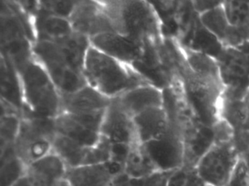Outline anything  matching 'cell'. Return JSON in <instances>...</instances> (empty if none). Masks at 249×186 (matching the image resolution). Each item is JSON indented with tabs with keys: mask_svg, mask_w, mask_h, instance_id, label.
Instances as JSON below:
<instances>
[{
	"mask_svg": "<svg viewBox=\"0 0 249 186\" xmlns=\"http://www.w3.org/2000/svg\"><path fill=\"white\" fill-rule=\"evenodd\" d=\"M75 33L89 38L107 33H115L100 1H77L69 18Z\"/></svg>",
	"mask_w": 249,
	"mask_h": 186,
	"instance_id": "obj_10",
	"label": "cell"
},
{
	"mask_svg": "<svg viewBox=\"0 0 249 186\" xmlns=\"http://www.w3.org/2000/svg\"><path fill=\"white\" fill-rule=\"evenodd\" d=\"M240 158V152L234 137L215 144L201 158L195 168L206 186H225Z\"/></svg>",
	"mask_w": 249,
	"mask_h": 186,
	"instance_id": "obj_7",
	"label": "cell"
},
{
	"mask_svg": "<svg viewBox=\"0 0 249 186\" xmlns=\"http://www.w3.org/2000/svg\"><path fill=\"white\" fill-rule=\"evenodd\" d=\"M225 186H249V167L241 155L231 178Z\"/></svg>",
	"mask_w": 249,
	"mask_h": 186,
	"instance_id": "obj_33",
	"label": "cell"
},
{
	"mask_svg": "<svg viewBox=\"0 0 249 186\" xmlns=\"http://www.w3.org/2000/svg\"><path fill=\"white\" fill-rule=\"evenodd\" d=\"M199 18L202 24L215 36L224 46V41L231 28V24L229 22L224 10V2L220 6L199 15Z\"/></svg>",
	"mask_w": 249,
	"mask_h": 186,
	"instance_id": "obj_28",
	"label": "cell"
},
{
	"mask_svg": "<svg viewBox=\"0 0 249 186\" xmlns=\"http://www.w3.org/2000/svg\"><path fill=\"white\" fill-rule=\"evenodd\" d=\"M27 166L17 156L14 145L1 148V186H12L27 174Z\"/></svg>",
	"mask_w": 249,
	"mask_h": 186,
	"instance_id": "obj_25",
	"label": "cell"
},
{
	"mask_svg": "<svg viewBox=\"0 0 249 186\" xmlns=\"http://www.w3.org/2000/svg\"><path fill=\"white\" fill-rule=\"evenodd\" d=\"M112 143L102 136L96 145L89 147L84 166L103 164L110 160Z\"/></svg>",
	"mask_w": 249,
	"mask_h": 186,
	"instance_id": "obj_31",
	"label": "cell"
},
{
	"mask_svg": "<svg viewBox=\"0 0 249 186\" xmlns=\"http://www.w3.org/2000/svg\"></svg>",
	"mask_w": 249,
	"mask_h": 186,
	"instance_id": "obj_39",
	"label": "cell"
},
{
	"mask_svg": "<svg viewBox=\"0 0 249 186\" xmlns=\"http://www.w3.org/2000/svg\"><path fill=\"white\" fill-rule=\"evenodd\" d=\"M33 56L46 69L60 94H70L88 85L84 75L71 68L59 43L36 41Z\"/></svg>",
	"mask_w": 249,
	"mask_h": 186,
	"instance_id": "obj_5",
	"label": "cell"
},
{
	"mask_svg": "<svg viewBox=\"0 0 249 186\" xmlns=\"http://www.w3.org/2000/svg\"><path fill=\"white\" fill-rule=\"evenodd\" d=\"M21 116L18 115L1 116L0 139L1 148L14 145L19 132Z\"/></svg>",
	"mask_w": 249,
	"mask_h": 186,
	"instance_id": "obj_30",
	"label": "cell"
},
{
	"mask_svg": "<svg viewBox=\"0 0 249 186\" xmlns=\"http://www.w3.org/2000/svg\"><path fill=\"white\" fill-rule=\"evenodd\" d=\"M235 137L232 128L220 120L215 126H208L195 118L185 123L183 127V165L195 168L202 156L217 142Z\"/></svg>",
	"mask_w": 249,
	"mask_h": 186,
	"instance_id": "obj_6",
	"label": "cell"
},
{
	"mask_svg": "<svg viewBox=\"0 0 249 186\" xmlns=\"http://www.w3.org/2000/svg\"><path fill=\"white\" fill-rule=\"evenodd\" d=\"M12 186H37L34 180L26 174L24 177L18 180L17 183H14Z\"/></svg>",
	"mask_w": 249,
	"mask_h": 186,
	"instance_id": "obj_36",
	"label": "cell"
},
{
	"mask_svg": "<svg viewBox=\"0 0 249 186\" xmlns=\"http://www.w3.org/2000/svg\"><path fill=\"white\" fill-rule=\"evenodd\" d=\"M91 46L105 54L132 66L143 56L145 43L117 33H107L90 38Z\"/></svg>",
	"mask_w": 249,
	"mask_h": 186,
	"instance_id": "obj_11",
	"label": "cell"
},
{
	"mask_svg": "<svg viewBox=\"0 0 249 186\" xmlns=\"http://www.w3.org/2000/svg\"><path fill=\"white\" fill-rule=\"evenodd\" d=\"M52 186H72L71 185V183L68 181V180L64 178L62 179V180H59V181L56 182Z\"/></svg>",
	"mask_w": 249,
	"mask_h": 186,
	"instance_id": "obj_38",
	"label": "cell"
},
{
	"mask_svg": "<svg viewBox=\"0 0 249 186\" xmlns=\"http://www.w3.org/2000/svg\"><path fill=\"white\" fill-rule=\"evenodd\" d=\"M196 168L182 166L171 171L166 180V186H205Z\"/></svg>",
	"mask_w": 249,
	"mask_h": 186,
	"instance_id": "obj_29",
	"label": "cell"
},
{
	"mask_svg": "<svg viewBox=\"0 0 249 186\" xmlns=\"http://www.w3.org/2000/svg\"><path fill=\"white\" fill-rule=\"evenodd\" d=\"M178 45L189 69L196 76L204 81L223 85L218 63L215 59L183 47L179 43Z\"/></svg>",
	"mask_w": 249,
	"mask_h": 186,
	"instance_id": "obj_21",
	"label": "cell"
},
{
	"mask_svg": "<svg viewBox=\"0 0 249 186\" xmlns=\"http://www.w3.org/2000/svg\"><path fill=\"white\" fill-rule=\"evenodd\" d=\"M112 100L88 84L74 92L61 94V113L103 111L110 106Z\"/></svg>",
	"mask_w": 249,
	"mask_h": 186,
	"instance_id": "obj_14",
	"label": "cell"
},
{
	"mask_svg": "<svg viewBox=\"0 0 249 186\" xmlns=\"http://www.w3.org/2000/svg\"><path fill=\"white\" fill-rule=\"evenodd\" d=\"M1 100L15 106L22 113V89L19 72L2 54H1Z\"/></svg>",
	"mask_w": 249,
	"mask_h": 186,
	"instance_id": "obj_20",
	"label": "cell"
},
{
	"mask_svg": "<svg viewBox=\"0 0 249 186\" xmlns=\"http://www.w3.org/2000/svg\"></svg>",
	"mask_w": 249,
	"mask_h": 186,
	"instance_id": "obj_40",
	"label": "cell"
},
{
	"mask_svg": "<svg viewBox=\"0 0 249 186\" xmlns=\"http://www.w3.org/2000/svg\"><path fill=\"white\" fill-rule=\"evenodd\" d=\"M113 178L106 163L68 169L65 175L72 186H110Z\"/></svg>",
	"mask_w": 249,
	"mask_h": 186,
	"instance_id": "obj_19",
	"label": "cell"
},
{
	"mask_svg": "<svg viewBox=\"0 0 249 186\" xmlns=\"http://www.w3.org/2000/svg\"><path fill=\"white\" fill-rule=\"evenodd\" d=\"M56 132L68 136L86 147L96 145L100 140L101 135L87 129L75 120L68 113H61L55 118Z\"/></svg>",
	"mask_w": 249,
	"mask_h": 186,
	"instance_id": "obj_23",
	"label": "cell"
},
{
	"mask_svg": "<svg viewBox=\"0 0 249 186\" xmlns=\"http://www.w3.org/2000/svg\"><path fill=\"white\" fill-rule=\"evenodd\" d=\"M134 124L140 144L161 137L168 128L167 113L163 107H153L133 117Z\"/></svg>",
	"mask_w": 249,
	"mask_h": 186,
	"instance_id": "obj_17",
	"label": "cell"
},
{
	"mask_svg": "<svg viewBox=\"0 0 249 186\" xmlns=\"http://www.w3.org/2000/svg\"><path fill=\"white\" fill-rule=\"evenodd\" d=\"M115 33L142 43L164 38L162 24L150 1H100Z\"/></svg>",
	"mask_w": 249,
	"mask_h": 186,
	"instance_id": "obj_1",
	"label": "cell"
},
{
	"mask_svg": "<svg viewBox=\"0 0 249 186\" xmlns=\"http://www.w3.org/2000/svg\"><path fill=\"white\" fill-rule=\"evenodd\" d=\"M142 145H133L124 167V173L132 179H143L158 173Z\"/></svg>",
	"mask_w": 249,
	"mask_h": 186,
	"instance_id": "obj_27",
	"label": "cell"
},
{
	"mask_svg": "<svg viewBox=\"0 0 249 186\" xmlns=\"http://www.w3.org/2000/svg\"><path fill=\"white\" fill-rule=\"evenodd\" d=\"M242 132H249V96L246 99V114Z\"/></svg>",
	"mask_w": 249,
	"mask_h": 186,
	"instance_id": "obj_37",
	"label": "cell"
},
{
	"mask_svg": "<svg viewBox=\"0 0 249 186\" xmlns=\"http://www.w3.org/2000/svg\"><path fill=\"white\" fill-rule=\"evenodd\" d=\"M89 147L58 134L52 144V152L62 160L68 169L84 166Z\"/></svg>",
	"mask_w": 249,
	"mask_h": 186,
	"instance_id": "obj_24",
	"label": "cell"
},
{
	"mask_svg": "<svg viewBox=\"0 0 249 186\" xmlns=\"http://www.w3.org/2000/svg\"><path fill=\"white\" fill-rule=\"evenodd\" d=\"M33 27L35 42H58L74 32L68 18L48 14L40 7L33 17Z\"/></svg>",
	"mask_w": 249,
	"mask_h": 186,
	"instance_id": "obj_16",
	"label": "cell"
},
{
	"mask_svg": "<svg viewBox=\"0 0 249 186\" xmlns=\"http://www.w3.org/2000/svg\"><path fill=\"white\" fill-rule=\"evenodd\" d=\"M221 96L219 107L220 120L227 122L237 134L243 131L246 114V99Z\"/></svg>",
	"mask_w": 249,
	"mask_h": 186,
	"instance_id": "obj_26",
	"label": "cell"
},
{
	"mask_svg": "<svg viewBox=\"0 0 249 186\" xmlns=\"http://www.w3.org/2000/svg\"><path fill=\"white\" fill-rule=\"evenodd\" d=\"M194 10L199 15L222 5L224 1H192Z\"/></svg>",
	"mask_w": 249,
	"mask_h": 186,
	"instance_id": "obj_35",
	"label": "cell"
},
{
	"mask_svg": "<svg viewBox=\"0 0 249 186\" xmlns=\"http://www.w3.org/2000/svg\"><path fill=\"white\" fill-rule=\"evenodd\" d=\"M55 43L62 48L71 68L84 75V64L91 47L90 39L84 34L73 32L72 34Z\"/></svg>",
	"mask_w": 249,
	"mask_h": 186,
	"instance_id": "obj_22",
	"label": "cell"
},
{
	"mask_svg": "<svg viewBox=\"0 0 249 186\" xmlns=\"http://www.w3.org/2000/svg\"><path fill=\"white\" fill-rule=\"evenodd\" d=\"M226 95L245 99L249 91V44L224 48L216 59Z\"/></svg>",
	"mask_w": 249,
	"mask_h": 186,
	"instance_id": "obj_9",
	"label": "cell"
},
{
	"mask_svg": "<svg viewBox=\"0 0 249 186\" xmlns=\"http://www.w3.org/2000/svg\"><path fill=\"white\" fill-rule=\"evenodd\" d=\"M56 135L55 118L23 113L14 144L16 154L28 167L52 152Z\"/></svg>",
	"mask_w": 249,
	"mask_h": 186,
	"instance_id": "obj_4",
	"label": "cell"
},
{
	"mask_svg": "<svg viewBox=\"0 0 249 186\" xmlns=\"http://www.w3.org/2000/svg\"><path fill=\"white\" fill-rule=\"evenodd\" d=\"M116 100L119 105L132 117L153 108L163 107V90L153 85L135 87L122 94Z\"/></svg>",
	"mask_w": 249,
	"mask_h": 186,
	"instance_id": "obj_15",
	"label": "cell"
},
{
	"mask_svg": "<svg viewBox=\"0 0 249 186\" xmlns=\"http://www.w3.org/2000/svg\"><path fill=\"white\" fill-rule=\"evenodd\" d=\"M76 3L77 1H39V7L48 14L69 19Z\"/></svg>",
	"mask_w": 249,
	"mask_h": 186,
	"instance_id": "obj_32",
	"label": "cell"
},
{
	"mask_svg": "<svg viewBox=\"0 0 249 186\" xmlns=\"http://www.w3.org/2000/svg\"><path fill=\"white\" fill-rule=\"evenodd\" d=\"M165 133L142 147L159 172H170L183 165V125L168 119Z\"/></svg>",
	"mask_w": 249,
	"mask_h": 186,
	"instance_id": "obj_8",
	"label": "cell"
},
{
	"mask_svg": "<svg viewBox=\"0 0 249 186\" xmlns=\"http://www.w3.org/2000/svg\"><path fill=\"white\" fill-rule=\"evenodd\" d=\"M84 75L89 85L111 100L135 87L152 85L130 65L105 54L91 45L86 58Z\"/></svg>",
	"mask_w": 249,
	"mask_h": 186,
	"instance_id": "obj_2",
	"label": "cell"
},
{
	"mask_svg": "<svg viewBox=\"0 0 249 186\" xmlns=\"http://www.w3.org/2000/svg\"><path fill=\"white\" fill-rule=\"evenodd\" d=\"M18 72L22 89V113L50 118L60 115V92L43 66L33 56Z\"/></svg>",
	"mask_w": 249,
	"mask_h": 186,
	"instance_id": "obj_3",
	"label": "cell"
},
{
	"mask_svg": "<svg viewBox=\"0 0 249 186\" xmlns=\"http://www.w3.org/2000/svg\"><path fill=\"white\" fill-rule=\"evenodd\" d=\"M100 135L112 144L141 145L135 130L133 117L128 114L115 100L106 109Z\"/></svg>",
	"mask_w": 249,
	"mask_h": 186,
	"instance_id": "obj_12",
	"label": "cell"
},
{
	"mask_svg": "<svg viewBox=\"0 0 249 186\" xmlns=\"http://www.w3.org/2000/svg\"><path fill=\"white\" fill-rule=\"evenodd\" d=\"M175 40L183 47L208 55L215 60L224 49L218 38L202 24L196 13L184 33Z\"/></svg>",
	"mask_w": 249,
	"mask_h": 186,
	"instance_id": "obj_13",
	"label": "cell"
},
{
	"mask_svg": "<svg viewBox=\"0 0 249 186\" xmlns=\"http://www.w3.org/2000/svg\"><path fill=\"white\" fill-rule=\"evenodd\" d=\"M131 148L132 146L126 144H112L110 161L117 163L125 167Z\"/></svg>",
	"mask_w": 249,
	"mask_h": 186,
	"instance_id": "obj_34",
	"label": "cell"
},
{
	"mask_svg": "<svg viewBox=\"0 0 249 186\" xmlns=\"http://www.w3.org/2000/svg\"><path fill=\"white\" fill-rule=\"evenodd\" d=\"M68 167L53 152L27 167L28 174L37 186H52L65 178Z\"/></svg>",
	"mask_w": 249,
	"mask_h": 186,
	"instance_id": "obj_18",
	"label": "cell"
}]
</instances>
